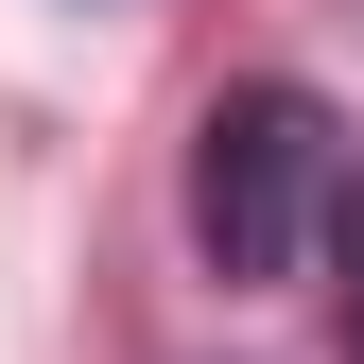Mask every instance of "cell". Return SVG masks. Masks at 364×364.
Instances as JSON below:
<instances>
[{
  "mask_svg": "<svg viewBox=\"0 0 364 364\" xmlns=\"http://www.w3.org/2000/svg\"><path fill=\"white\" fill-rule=\"evenodd\" d=\"M330 105L312 87H225V105L191 122V243H208V278H295L312 260V225H330Z\"/></svg>",
  "mask_w": 364,
  "mask_h": 364,
  "instance_id": "6da1fadb",
  "label": "cell"
}]
</instances>
